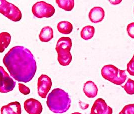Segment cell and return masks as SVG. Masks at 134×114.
<instances>
[{
	"instance_id": "obj_6",
	"label": "cell",
	"mask_w": 134,
	"mask_h": 114,
	"mask_svg": "<svg viewBox=\"0 0 134 114\" xmlns=\"http://www.w3.org/2000/svg\"><path fill=\"white\" fill-rule=\"evenodd\" d=\"M16 82L7 73L4 68L0 66V92L6 93L13 90Z\"/></svg>"
},
{
	"instance_id": "obj_7",
	"label": "cell",
	"mask_w": 134,
	"mask_h": 114,
	"mask_svg": "<svg viewBox=\"0 0 134 114\" xmlns=\"http://www.w3.org/2000/svg\"><path fill=\"white\" fill-rule=\"evenodd\" d=\"M52 86L51 79L46 75L42 74L38 79L37 90L39 96L42 98H46Z\"/></svg>"
},
{
	"instance_id": "obj_11",
	"label": "cell",
	"mask_w": 134,
	"mask_h": 114,
	"mask_svg": "<svg viewBox=\"0 0 134 114\" xmlns=\"http://www.w3.org/2000/svg\"><path fill=\"white\" fill-rule=\"evenodd\" d=\"M21 106L18 101L11 102L1 108V114H21Z\"/></svg>"
},
{
	"instance_id": "obj_23",
	"label": "cell",
	"mask_w": 134,
	"mask_h": 114,
	"mask_svg": "<svg viewBox=\"0 0 134 114\" xmlns=\"http://www.w3.org/2000/svg\"><path fill=\"white\" fill-rule=\"evenodd\" d=\"M18 88H19V91L22 94L24 95H28L30 93V89L23 84L19 83Z\"/></svg>"
},
{
	"instance_id": "obj_3",
	"label": "cell",
	"mask_w": 134,
	"mask_h": 114,
	"mask_svg": "<svg viewBox=\"0 0 134 114\" xmlns=\"http://www.w3.org/2000/svg\"><path fill=\"white\" fill-rule=\"evenodd\" d=\"M101 72L104 79L118 85H122L127 78L125 70H120L113 65L104 66L102 68Z\"/></svg>"
},
{
	"instance_id": "obj_1",
	"label": "cell",
	"mask_w": 134,
	"mask_h": 114,
	"mask_svg": "<svg viewBox=\"0 0 134 114\" xmlns=\"http://www.w3.org/2000/svg\"><path fill=\"white\" fill-rule=\"evenodd\" d=\"M3 62L11 76L18 82H30L36 72L34 55L23 46L12 48L4 57Z\"/></svg>"
},
{
	"instance_id": "obj_9",
	"label": "cell",
	"mask_w": 134,
	"mask_h": 114,
	"mask_svg": "<svg viewBox=\"0 0 134 114\" xmlns=\"http://www.w3.org/2000/svg\"><path fill=\"white\" fill-rule=\"evenodd\" d=\"M24 108L28 114H40L42 106L40 102L34 98L28 99L24 102Z\"/></svg>"
},
{
	"instance_id": "obj_2",
	"label": "cell",
	"mask_w": 134,
	"mask_h": 114,
	"mask_svg": "<svg viewBox=\"0 0 134 114\" xmlns=\"http://www.w3.org/2000/svg\"><path fill=\"white\" fill-rule=\"evenodd\" d=\"M71 103L69 94L60 88L53 89L48 94L47 101L49 109L55 114L66 112L71 107Z\"/></svg>"
},
{
	"instance_id": "obj_22",
	"label": "cell",
	"mask_w": 134,
	"mask_h": 114,
	"mask_svg": "<svg viewBox=\"0 0 134 114\" xmlns=\"http://www.w3.org/2000/svg\"><path fill=\"white\" fill-rule=\"evenodd\" d=\"M127 71L130 75L134 76V55L132 60L127 63Z\"/></svg>"
},
{
	"instance_id": "obj_19",
	"label": "cell",
	"mask_w": 134,
	"mask_h": 114,
	"mask_svg": "<svg viewBox=\"0 0 134 114\" xmlns=\"http://www.w3.org/2000/svg\"><path fill=\"white\" fill-rule=\"evenodd\" d=\"M55 2L59 7L67 11H71L74 8L73 0H57Z\"/></svg>"
},
{
	"instance_id": "obj_15",
	"label": "cell",
	"mask_w": 134,
	"mask_h": 114,
	"mask_svg": "<svg viewBox=\"0 0 134 114\" xmlns=\"http://www.w3.org/2000/svg\"><path fill=\"white\" fill-rule=\"evenodd\" d=\"M54 38V31L51 27L47 26L42 28L39 34V38L42 42H48Z\"/></svg>"
},
{
	"instance_id": "obj_21",
	"label": "cell",
	"mask_w": 134,
	"mask_h": 114,
	"mask_svg": "<svg viewBox=\"0 0 134 114\" xmlns=\"http://www.w3.org/2000/svg\"><path fill=\"white\" fill-rule=\"evenodd\" d=\"M119 114H134V104H129L125 106Z\"/></svg>"
},
{
	"instance_id": "obj_26",
	"label": "cell",
	"mask_w": 134,
	"mask_h": 114,
	"mask_svg": "<svg viewBox=\"0 0 134 114\" xmlns=\"http://www.w3.org/2000/svg\"><path fill=\"white\" fill-rule=\"evenodd\" d=\"M82 114L80 113H78V112H76V113H73V114Z\"/></svg>"
},
{
	"instance_id": "obj_17",
	"label": "cell",
	"mask_w": 134,
	"mask_h": 114,
	"mask_svg": "<svg viewBox=\"0 0 134 114\" xmlns=\"http://www.w3.org/2000/svg\"><path fill=\"white\" fill-rule=\"evenodd\" d=\"M57 29L61 34H68L72 32L73 27L72 24L70 22L62 21L58 24Z\"/></svg>"
},
{
	"instance_id": "obj_18",
	"label": "cell",
	"mask_w": 134,
	"mask_h": 114,
	"mask_svg": "<svg viewBox=\"0 0 134 114\" xmlns=\"http://www.w3.org/2000/svg\"><path fill=\"white\" fill-rule=\"evenodd\" d=\"M95 33V28L91 26L84 27L81 32V37L85 40H88L93 38Z\"/></svg>"
},
{
	"instance_id": "obj_14",
	"label": "cell",
	"mask_w": 134,
	"mask_h": 114,
	"mask_svg": "<svg viewBox=\"0 0 134 114\" xmlns=\"http://www.w3.org/2000/svg\"><path fill=\"white\" fill-rule=\"evenodd\" d=\"M72 46V40L69 37H62L58 40L55 50L56 51L60 50L70 51Z\"/></svg>"
},
{
	"instance_id": "obj_25",
	"label": "cell",
	"mask_w": 134,
	"mask_h": 114,
	"mask_svg": "<svg viewBox=\"0 0 134 114\" xmlns=\"http://www.w3.org/2000/svg\"><path fill=\"white\" fill-rule=\"evenodd\" d=\"M109 2L113 5H118L120 3H121V0H118V1H109Z\"/></svg>"
},
{
	"instance_id": "obj_16",
	"label": "cell",
	"mask_w": 134,
	"mask_h": 114,
	"mask_svg": "<svg viewBox=\"0 0 134 114\" xmlns=\"http://www.w3.org/2000/svg\"><path fill=\"white\" fill-rule=\"evenodd\" d=\"M11 41V36L7 32L0 33V53H3L8 47Z\"/></svg>"
},
{
	"instance_id": "obj_5",
	"label": "cell",
	"mask_w": 134,
	"mask_h": 114,
	"mask_svg": "<svg viewBox=\"0 0 134 114\" xmlns=\"http://www.w3.org/2000/svg\"><path fill=\"white\" fill-rule=\"evenodd\" d=\"M32 12L34 15L38 18H49L55 13V9L53 6L46 2L40 1L34 4Z\"/></svg>"
},
{
	"instance_id": "obj_4",
	"label": "cell",
	"mask_w": 134,
	"mask_h": 114,
	"mask_svg": "<svg viewBox=\"0 0 134 114\" xmlns=\"http://www.w3.org/2000/svg\"><path fill=\"white\" fill-rule=\"evenodd\" d=\"M0 13L14 22L19 21L22 18L20 9L5 0H0Z\"/></svg>"
},
{
	"instance_id": "obj_24",
	"label": "cell",
	"mask_w": 134,
	"mask_h": 114,
	"mask_svg": "<svg viewBox=\"0 0 134 114\" xmlns=\"http://www.w3.org/2000/svg\"><path fill=\"white\" fill-rule=\"evenodd\" d=\"M127 34L132 39H134V22L130 23L127 27Z\"/></svg>"
},
{
	"instance_id": "obj_13",
	"label": "cell",
	"mask_w": 134,
	"mask_h": 114,
	"mask_svg": "<svg viewBox=\"0 0 134 114\" xmlns=\"http://www.w3.org/2000/svg\"><path fill=\"white\" fill-rule=\"evenodd\" d=\"M58 61L62 66H68L72 60V55L69 51L60 50L57 51Z\"/></svg>"
},
{
	"instance_id": "obj_10",
	"label": "cell",
	"mask_w": 134,
	"mask_h": 114,
	"mask_svg": "<svg viewBox=\"0 0 134 114\" xmlns=\"http://www.w3.org/2000/svg\"><path fill=\"white\" fill-rule=\"evenodd\" d=\"M105 17V12L102 8L95 7L89 12V18L90 21L95 23L100 22Z\"/></svg>"
},
{
	"instance_id": "obj_12",
	"label": "cell",
	"mask_w": 134,
	"mask_h": 114,
	"mask_svg": "<svg viewBox=\"0 0 134 114\" xmlns=\"http://www.w3.org/2000/svg\"><path fill=\"white\" fill-rule=\"evenodd\" d=\"M83 91L88 98H94L98 93V88L93 82L88 81L84 85Z\"/></svg>"
},
{
	"instance_id": "obj_20",
	"label": "cell",
	"mask_w": 134,
	"mask_h": 114,
	"mask_svg": "<svg viewBox=\"0 0 134 114\" xmlns=\"http://www.w3.org/2000/svg\"><path fill=\"white\" fill-rule=\"evenodd\" d=\"M121 86L124 88L127 94L130 95L134 94V80H133L129 79L126 84Z\"/></svg>"
},
{
	"instance_id": "obj_8",
	"label": "cell",
	"mask_w": 134,
	"mask_h": 114,
	"mask_svg": "<svg viewBox=\"0 0 134 114\" xmlns=\"http://www.w3.org/2000/svg\"><path fill=\"white\" fill-rule=\"evenodd\" d=\"M90 114H113V109L107 106L104 100L98 98L92 106Z\"/></svg>"
}]
</instances>
